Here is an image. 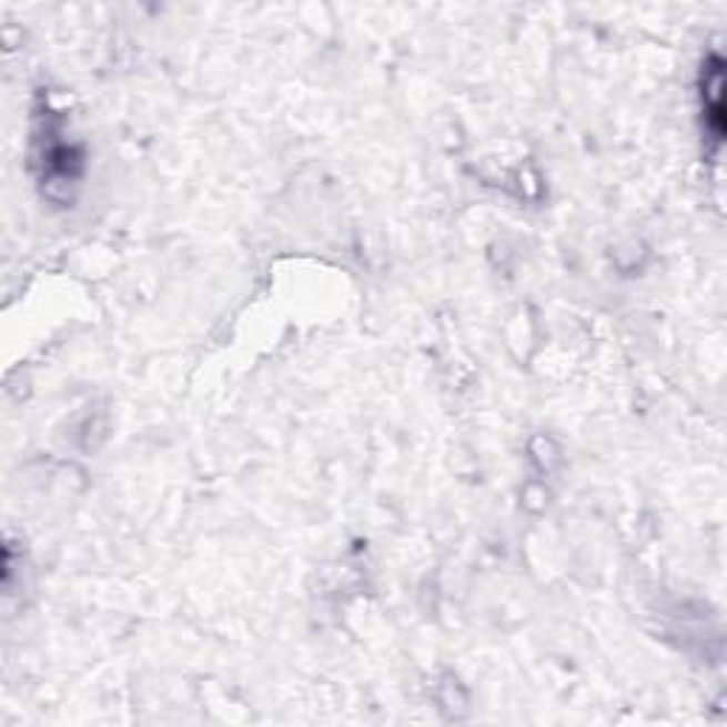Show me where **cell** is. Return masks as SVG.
<instances>
[{
  "instance_id": "1",
  "label": "cell",
  "mask_w": 727,
  "mask_h": 727,
  "mask_svg": "<svg viewBox=\"0 0 727 727\" xmlns=\"http://www.w3.org/2000/svg\"><path fill=\"white\" fill-rule=\"evenodd\" d=\"M701 105H705V129L714 137V142H721V134H725V71H721L719 58H710L708 69H705Z\"/></svg>"
}]
</instances>
